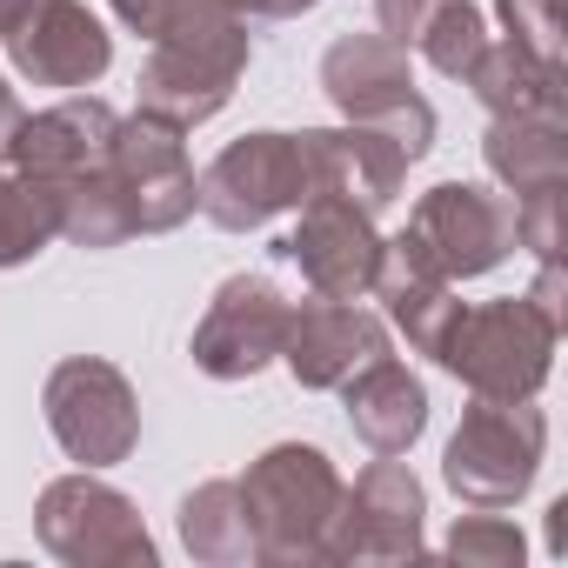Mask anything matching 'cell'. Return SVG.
<instances>
[{"label":"cell","instance_id":"obj_1","mask_svg":"<svg viewBox=\"0 0 568 568\" xmlns=\"http://www.w3.org/2000/svg\"><path fill=\"white\" fill-rule=\"evenodd\" d=\"M247 74V21L227 0H174L168 28L154 34V54L141 68V114L194 134L214 121Z\"/></svg>","mask_w":568,"mask_h":568},{"label":"cell","instance_id":"obj_2","mask_svg":"<svg viewBox=\"0 0 568 568\" xmlns=\"http://www.w3.org/2000/svg\"><path fill=\"white\" fill-rule=\"evenodd\" d=\"M342 488L348 481L335 475V462L308 442H274L267 455H254L241 475V501L254 521V561H267V568L322 561Z\"/></svg>","mask_w":568,"mask_h":568},{"label":"cell","instance_id":"obj_3","mask_svg":"<svg viewBox=\"0 0 568 568\" xmlns=\"http://www.w3.org/2000/svg\"><path fill=\"white\" fill-rule=\"evenodd\" d=\"M555 348L561 328L528 295H501V302L455 308L435 362L481 402H535L541 382L555 375Z\"/></svg>","mask_w":568,"mask_h":568},{"label":"cell","instance_id":"obj_4","mask_svg":"<svg viewBox=\"0 0 568 568\" xmlns=\"http://www.w3.org/2000/svg\"><path fill=\"white\" fill-rule=\"evenodd\" d=\"M541 448H548V422L535 402L475 395V408H462V428L448 435L442 481L455 488L462 508H515L541 475Z\"/></svg>","mask_w":568,"mask_h":568},{"label":"cell","instance_id":"obj_5","mask_svg":"<svg viewBox=\"0 0 568 568\" xmlns=\"http://www.w3.org/2000/svg\"><path fill=\"white\" fill-rule=\"evenodd\" d=\"M315 187H308V154H302V134H241L227 141L201 174H194V207L221 227V234H254L267 227L274 214L302 207Z\"/></svg>","mask_w":568,"mask_h":568},{"label":"cell","instance_id":"obj_6","mask_svg":"<svg viewBox=\"0 0 568 568\" xmlns=\"http://www.w3.org/2000/svg\"><path fill=\"white\" fill-rule=\"evenodd\" d=\"M322 88L348 121H375L402 141L408 161H422L435 148V108L415 94V68L408 48L388 34H342L322 54Z\"/></svg>","mask_w":568,"mask_h":568},{"label":"cell","instance_id":"obj_7","mask_svg":"<svg viewBox=\"0 0 568 568\" xmlns=\"http://www.w3.org/2000/svg\"><path fill=\"white\" fill-rule=\"evenodd\" d=\"M34 535L68 568H154V535L141 528V515L121 488L94 481V468L41 488Z\"/></svg>","mask_w":568,"mask_h":568},{"label":"cell","instance_id":"obj_8","mask_svg":"<svg viewBox=\"0 0 568 568\" xmlns=\"http://www.w3.org/2000/svg\"><path fill=\"white\" fill-rule=\"evenodd\" d=\"M41 408H48V428L61 442L68 462L81 468H114L134 455L141 442V402H134V382L101 362V355H74L48 375L41 388Z\"/></svg>","mask_w":568,"mask_h":568},{"label":"cell","instance_id":"obj_9","mask_svg":"<svg viewBox=\"0 0 568 568\" xmlns=\"http://www.w3.org/2000/svg\"><path fill=\"white\" fill-rule=\"evenodd\" d=\"M448 281H475L495 274L515 254V201L475 181H442L415 201L408 227H402Z\"/></svg>","mask_w":568,"mask_h":568},{"label":"cell","instance_id":"obj_10","mask_svg":"<svg viewBox=\"0 0 568 568\" xmlns=\"http://www.w3.org/2000/svg\"><path fill=\"white\" fill-rule=\"evenodd\" d=\"M422 515H428V495H422L415 468L395 455H375L355 475V488H342L322 561H415L428 548Z\"/></svg>","mask_w":568,"mask_h":568},{"label":"cell","instance_id":"obj_11","mask_svg":"<svg viewBox=\"0 0 568 568\" xmlns=\"http://www.w3.org/2000/svg\"><path fill=\"white\" fill-rule=\"evenodd\" d=\"M288 308L295 302L281 295L267 274H227L221 288H214V302H207V315L194 322V342H187L194 368L207 382H247V375H261L267 362H281Z\"/></svg>","mask_w":568,"mask_h":568},{"label":"cell","instance_id":"obj_12","mask_svg":"<svg viewBox=\"0 0 568 568\" xmlns=\"http://www.w3.org/2000/svg\"><path fill=\"white\" fill-rule=\"evenodd\" d=\"M108 174L134 207V234H168L194 214V161H187V134L154 121V114H128L114 121L108 141Z\"/></svg>","mask_w":568,"mask_h":568},{"label":"cell","instance_id":"obj_13","mask_svg":"<svg viewBox=\"0 0 568 568\" xmlns=\"http://www.w3.org/2000/svg\"><path fill=\"white\" fill-rule=\"evenodd\" d=\"M274 254L295 261L315 295H328V302H362V295L375 288V267H382V234H375V214H368V207L335 201V194H308L295 234L274 241Z\"/></svg>","mask_w":568,"mask_h":568},{"label":"cell","instance_id":"obj_14","mask_svg":"<svg viewBox=\"0 0 568 568\" xmlns=\"http://www.w3.org/2000/svg\"><path fill=\"white\" fill-rule=\"evenodd\" d=\"M14 61L21 81L34 88H94L108 68H114V34L81 8V0H34V8L21 14V28L0 41Z\"/></svg>","mask_w":568,"mask_h":568},{"label":"cell","instance_id":"obj_15","mask_svg":"<svg viewBox=\"0 0 568 568\" xmlns=\"http://www.w3.org/2000/svg\"><path fill=\"white\" fill-rule=\"evenodd\" d=\"M114 108L94 101V94H68L61 108H41V114H21L14 121V141H8V168L21 181H34L41 194L94 174L108 161V141H114Z\"/></svg>","mask_w":568,"mask_h":568},{"label":"cell","instance_id":"obj_16","mask_svg":"<svg viewBox=\"0 0 568 568\" xmlns=\"http://www.w3.org/2000/svg\"><path fill=\"white\" fill-rule=\"evenodd\" d=\"M382 355H388V328H382L368 308H355V302H328V295L288 308L281 362H288V375H295L302 388L328 395V388H342L348 375H362V368L382 362Z\"/></svg>","mask_w":568,"mask_h":568},{"label":"cell","instance_id":"obj_17","mask_svg":"<svg viewBox=\"0 0 568 568\" xmlns=\"http://www.w3.org/2000/svg\"><path fill=\"white\" fill-rule=\"evenodd\" d=\"M302 154H308V187L315 194H335V201H355L368 214H382L402 181H408V154L388 128L375 121H348V128H308L302 134Z\"/></svg>","mask_w":568,"mask_h":568},{"label":"cell","instance_id":"obj_18","mask_svg":"<svg viewBox=\"0 0 568 568\" xmlns=\"http://www.w3.org/2000/svg\"><path fill=\"white\" fill-rule=\"evenodd\" d=\"M368 295H382L388 302V322L408 335V348L415 355H435L442 348V335H448V322H455V281L408 241V234H395V241H382V267H375V288Z\"/></svg>","mask_w":568,"mask_h":568},{"label":"cell","instance_id":"obj_19","mask_svg":"<svg viewBox=\"0 0 568 568\" xmlns=\"http://www.w3.org/2000/svg\"><path fill=\"white\" fill-rule=\"evenodd\" d=\"M342 408H348V428H355V442L368 455H408L422 442V428H428V388L395 355H382L362 375H348L342 382Z\"/></svg>","mask_w":568,"mask_h":568},{"label":"cell","instance_id":"obj_20","mask_svg":"<svg viewBox=\"0 0 568 568\" xmlns=\"http://www.w3.org/2000/svg\"><path fill=\"white\" fill-rule=\"evenodd\" d=\"M481 154H488V174L508 194L568 187V128H561V114H495L488 134H481Z\"/></svg>","mask_w":568,"mask_h":568},{"label":"cell","instance_id":"obj_21","mask_svg":"<svg viewBox=\"0 0 568 568\" xmlns=\"http://www.w3.org/2000/svg\"><path fill=\"white\" fill-rule=\"evenodd\" d=\"M468 88L488 114H561V68L521 54L515 41H488V54L468 68Z\"/></svg>","mask_w":568,"mask_h":568},{"label":"cell","instance_id":"obj_22","mask_svg":"<svg viewBox=\"0 0 568 568\" xmlns=\"http://www.w3.org/2000/svg\"><path fill=\"white\" fill-rule=\"evenodd\" d=\"M181 541H187V555L207 561V568H241V561H254V521H247L241 481H201V488L181 501Z\"/></svg>","mask_w":568,"mask_h":568},{"label":"cell","instance_id":"obj_23","mask_svg":"<svg viewBox=\"0 0 568 568\" xmlns=\"http://www.w3.org/2000/svg\"><path fill=\"white\" fill-rule=\"evenodd\" d=\"M488 21H481V8L475 0H442V8L428 14V28L415 34V48H422V61L442 74V81H468V68L488 54Z\"/></svg>","mask_w":568,"mask_h":568},{"label":"cell","instance_id":"obj_24","mask_svg":"<svg viewBox=\"0 0 568 568\" xmlns=\"http://www.w3.org/2000/svg\"><path fill=\"white\" fill-rule=\"evenodd\" d=\"M54 241V201L21 181V174H0V267H21Z\"/></svg>","mask_w":568,"mask_h":568},{"label":"cell","instance_id":"obj_25","mask_svg":"<svg viewBox=\"0 0 568 568\" xmlns=\"http://www.w3.org/2000/svg\"><path fill=\"white\" fill-rule=\"evenodd\" d=\"M448 555L462 568H515L528 555V541H521V528L501 508H475V515H462L448 528Z\"/></svg>","mask_w":568,"mask_h":568},{"label":"cell","instance_id":"obj_26","mask_svg":"<svg viewBox=\"0 0 568 568\" xmlns=\"http://www.w3.org/2000/svg\"><path fill=\"white\" fill-rule=\"evenodd\" d=\"M561 194H568V187L508 194V201H515V247H528L535 261H561Z\"/></svg>","mask_w":568,"mask_h":568},{"label":"cell","instance_id":"obj_27","mask_svg":"<svg viewBox=\"0 0 568 568\" xmlns=\"http://www.w3.org/2000/svg\"><path fill=\"white\" fill-rule=\"evenodd\" d=\"M495 14H501V41H515L521 54H535V61H548V68H561V28H555V8L548 0H495Z\"/></svg>","mask_w":568,"mask_h":568},{"label":"cell","instance_id":"obj_28","mask_svg":"<svg viewBox=\"0 0 568 568\" xmlns=\"http://www.w3.org/2000/svg\"><path fill=\"white\" fill-rule=\"evenodd\" d=\"M442 8V0H375V21H382V34L388 41H402V48H415V34L428 28V14Z\"/></svg>","mask_w":568,"mask_h":568},{"label":"cell","instance_id":"obj_29","mask_svg":"<svg viewBox=\"0 0 568 568\" xmlns=\"http://www.w3.org/2000/svg\"><path fill=\"white\" fill-rule=\"evenodd\" d=\"M528 302H535L555 328H568V274H561V261H541V274H535Z\"/></svg>","mask_w":568,"mask_h":568},{"label":"cell","instance_id":"obj_30","mask_svg":"<svg viewBox=\"0 0 568 568\" xmlns=\"http://www.w3.org/2000/svg\"><path fill=\"white\" fill-rule=\"evenodd\" d=\"M108 8L121 14V28H134L141 41H154L168 28V14H174V0H108Z\"/></svg>","mask_w":568,"mask_h":568},{"label":"cell","instance_id":"obj_31","mask_svg":"<svg viewBox=\"0 0 568 568\" xmlns=\"http://www.w3.org/2000/svg\"><path fill=\"white\" fill-rule=\"evenodd\" d=\"M227 8H234L241 21H295V14L315 8V0H227Z\"/></svg>","mask_w":568,"mask_h":568},{"label":"cell","instance_id":"obj_32","mask_svg":"<svg viewBox=\"0 0 568 568\" xmlns=\"http://www.w3.org/2000/svg\"><path fill=\"white\" fill-rule=\"evenodd\" d=\"M14 121H21V101H14V88L0 81V161H8V141H14Z\"/></svg>","mask_w":568,"mask_h":568},{"label":"cell","instance_id":"obj_33","mask_svg":"<svg viewBox=\"0 0 568 568\" xmlns=\"http://www.w3.org/2000/svg\"><path fill=\"white\" fill-rule=\"evenodd\" d=\"M28 8H34V0H0V41L21 28V14H28Z\"/></svg>","mask_w":568,"mask_h":568}]
</instances>
